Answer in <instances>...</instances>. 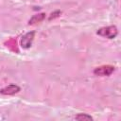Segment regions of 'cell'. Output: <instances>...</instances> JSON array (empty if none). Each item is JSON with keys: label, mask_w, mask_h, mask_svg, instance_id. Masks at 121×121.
Segmentation results:
<instances>
[{"label": "cell", "mask_w": 121, "mask_h": 121, "mask_svg": "<svg viewBox=\"0 0 121 121\" xmlns=\"http://www.w3.org/2000/svg\"><path fill=\"white\" fill-rule=\"evenodd\" d=\"M96 34L100 37L107 38V39H114L118 35V29L115 26H104L99 29H97Z\"/></svg>", "instance_id": "obj_1"}, {"label": "cell", "mask_w": 121, "mask_h": 121, "mask_svg": "<svg viewBox=\"0 0 121 121\" xmlns=\"http://www.w3.org/2000/svg\"><path fill=\"white\" fill-rule=\"evenodd\" d=\"M114 70H115V67L113 65H110V64L101 65L95 68L94 75L97 77H109L114 72Z\"/></svg>", "instance_id": "obj_2"}, {"label": "cell", "mask_w": 121, "mask_h": 121, "mask_svg": "<svg viewBox=\"0 0 121 121\" xmlns=\"http://www.w3.org/2000/svg\"><path fill=\"white\" fill-rule=\"evenodd\" d=\"M34 37H35V31H29V32L26 33L21 38V41H20L21 47L24 48V49H28L32 44Z\"/></svg>", "instance_id": "obj_3"}, {"label": "cell", "mask_w": 121, "mask_h": 121, "mask_svg": "<svg viewBox=\"0 0 121 121\" xmlns=\"http://www.w3.org/2000/svg\"><path fill=\"white\" fill-rule=\"evenodd\" d=\"M21 91V88L16 84H9L2 89H0V94L4 95H13Z\"/></svg>", "instance_id": "obj_4"}, {"label": "cell", "mask_w": 121, "mask_h": 121, "mask_svg": "<svg viewBox=\"0 0 121 121\" xmlns=\"http://www.w3.org/2000/svg\"><path fill=\"white\" fill-rule=\"evenodd\" d=\"M45 13L44 12H41V13H37L35 15H33L29 20H28V25L32 26V25H36L39 24L41 22H43L45 19Z\"/></svg>", "instance_id": "obj_5"}, {"label": "cell", "mask_w": 121, "mask_h": 121, "mask_svg": "<svg viewBox=\"0 0 121 121\" xmlns=\"http://www.w3.org/2000/svg\"><path fill=\"white\" fill-rule=\"evenodd\" d=\"M10 51L14 52V53H19V48H18V45H17V41L15 38H10L9 39L7 42H5L4 43Z\"/></svg>", "instance_id": "obj_6"}, {"label": "cell", "mask_w": 121, "mask_h": 121, "mask_svg": "<svg viewBox=\"0 0 121 121\" xmlns=\"http://www.w3.org/2000/svg\"><path fill=\"white\" fill-rule=\"evenodd\" d=\"M75 119L76 120H78V121H83V120H93V117L87 113H78L76 116H75Z\"/></svg>", "instance_id": "obj_7"}, {"label": "cell", "mask_w": 121, "mask_h": 121, "mask_svg": "<svg viewBox=\"0 0 121 121\" xmlns=\"http://www.w3.org/2000/svg\"><path fill=\"white\" fill-rule=\"evenodd\" d=\"M60 14H61V11H60V10H56V11H54V12H52V13L50 14V16L48 17V20L56 19V18L60 17Z\"/></svg>", "instance_id": "obj_8"}]
</instances>
